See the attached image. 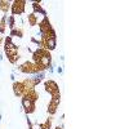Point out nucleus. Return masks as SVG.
I'll return each instance as SVG.
<instances>
[{"label":"nucleus","instance_id":"nucleus-16","mask_svg":"<svg viewBox=\"0 0 129 129\" xmlns=\"http://www.w3.org/2000/svg\"><path fill=\"white\" fill-rule=\"evenodd\" d=\"M52 121H53V116L49 115V117L45 121L39 123V129H50L52 128Z\"/></svg>","mask_w":129,"mask_h":129},{"label":"nucleus","instance_id":"nucleus-9","mask_svg":"<svg viewBox=\"0 0 129 129\" xmlns=\"http://www.w3.org/2000/svg\"><path fill=\"white\" fill-rule=\"evenodd\" d=\"M21 103H22V107H23V110L27 115H31V114H34L35 110H36V102L34 101H31V100H27V98H22L21 100Z\"/></svg>","mask_w":129,"mask_h":129},{"label":"nucleus","instance_id":"nucleus-6","mask_svg":"<svg viewBox=\"0 0 129 129\" xmlns=\"http://www.w3.org/2000/svg\"><path fill=\"white\" fill-rule=\"evenodd\" d=\"M26 2L25 0H14L13 3H10V13L13 17L16 16H21L25 13L26 10Z\"/></svg>","mask_w":129,"mask_h":129},{"label":"nucleus","instance_id":"nucleus-13","mask_svg":"<svg viewBox=\"0 0 129 129\" xmlns=\"http://www.w3.org/2000/svg\"><path fill=\"white\" fill-rule=\"evenodd\" d=\"M27 22H28V26L30 27H34V26H36V25H39V17H38V14H35V13H30L28 16H27Z\"/></svg>","mask_w":129,"mask_h":129},{"label":"nucleus","instance_id":"nucleus-15","mask_svg":"<svg viewBox=\"0 0 129 129\" xmlns=\"http://www.w3.org/2000/svg\"><path fill=\"white\" fill-rule=\"evenodd\" d=\"M10 38L12 36H16V38H23V28L22 27H14L13 30H10Z\"/></svg>","mask_w":129,"mask_h":129},{"label":"nucleus","instance_id":"nucleus-12","mask_svg":"<svg viewBox=\"0 0 129 129\" xmlns=\"http://www.w3.org/2000/svg\"><path fill=\"white\" fill-rule=\"evenodd\" d=\"M31 7H32V10H34L32 13H35V14H43V17H47V12H45L44 9H43V7H41L40 3L34 2Z\"/></svg>","mask_w":129,"mask_h":129},{"label":"nucleus","instance_id":"nucleus-14","mask_svg":"<svg viewBox=\"0 0 129 129\" xmlns=\"http://www.w3.org/2000/svg\"><path fill=\"white\" fill-rule=\"evenodd\" d=\"M10 10V3L7 0H0V12L4 16H7V13Z\"/></svg>","mask_w":129,"mask_h":129},{"label":"nucleus","instance_id":"nucleus-2","mask_svg":"<svg viewBox=\"0 0 129 129\" xmlns=\"http://www.w3.org/2000/svg\"><path fill=\"white\" fill-rule=\"evenodd\" d=\"M4 53L8 58V62L12 63V64H16L21 56H19V48L12 41V38L10 36H7L5 38V41H4Z\"/></svg>","mask_w":129,"mask_h":129},{"label":"nucleus","instance_id":"nucleus-1","mask_svg":"<svg viewBox=\"0 0 129 129\" xmlns=\"http://www.w3.org/2000/svg\"><path fill=\"white\" fill-rule=\"evenodd\" d=\"M32 62H34L38 69L39 72L43 74L47 70H49L52 67V54L50 52L41 49V48H36L34 52H32Z\"/></svg>","mask_w":129,"mask_h":129},{"label":"nucleus","instance_id":"nucleus-11","mask_svg":"<svg viewBox=\"0 0 129 129\" xmlns=\"http://www.w3.org/2000/svg\"><path fill=\"white\" fill-rule=\"evenodd\" d=\"M22 98H27V100H31V101L36 102L40 98V93L38 92V89H30V90L25 92V94L22 95Z\"/></svg>","mask_w":129,"mask_h":129},{"label":"nucleus","instance_id":"nucleus-7","mask_svg":"<svg viewBox=\"0 0 129 129\" xmlns=\"http://www.w3.org/2000/svg\"><path fill=\"white\" fill-rule=\"evenodd\" d=\"M23 83L26 90L30 89H36V87L41 83V76H35V78H25L23 80H21Z\"/></svg>","mask_w":129,"mask_h":129},{"label":"nucleus","instance_id":"nucleus-4","mask_svg":"<svg viewBox=\"0 0 129 129\" xmlns=\"http://www.w3.org/2000/svg\"><path fill=\"white\" fill-rule=\"evenodd\" d=\"M18 70L22 74H26V75H38V74H40L38 66L32 61H25L23 63H21L18 66Z\"/></svg>","mask_w":129,"mask_h":129},{"label":"nucleus","instance_id":"nucleus-5","mask_svg":"<svg viewBox=\"0 0 129 129\" xmlns=\"http://www.w3.org/2000/svg\"><path fill=\"white\" fill-rule=\"evenodd\" d=\"M44 89L47 93H49L50 95V98H54V97H61V90H59V87H58V84L54 81V80H47L44 83Z\"/></svg>","mask_w":129,"mask_h":129},{"label":"nucleus","instance_id":"nucleus-8","mask_svg":"<svg viewBox=\"0 0 129 129\" xmlns=\"http://www.w3.org/2000/svg\"><path fill=\"white\" fill-rule=\"evenodd\" d=\"M59 103H61V97H54V98H50L49 100V103H48V109H47V112L48 115L53 116L57 110H58V107H59Z\"/></svg>","mask_w":129,"mask_h":129},{"label":"nucleus","instance_id":"nucleus-18","mask_svg":"<svg viewBox=\"0 0 129 129\" xmlns=\"http://www.w3.org/2000/svg\"><path fill=\"white\" fill-rule=\"evenodd\" d=\"M54 129H63V128H62V126H59V125H57V126H56Z\"/></svg>","mask_w":129,"mask_h":129},{"label":"nucleus","instance_id":"nucleus-3","mask_svg":"<svg viewBox=\"0 0 129 129\" xmlns=\"http://www.w3.org/2000/svg\"><path fill=\"white\" fill-rule=\"evenodd\" d=\"M39 32H40V36H52V38L57 36L48 17H43V19L39 22Z\"/></svg>","mask_w":129,"mask_h":129},{"label":"nucleus","instance_id":"nucleus-19","mask_svg":"<svg viewBox=\"0 0 129 129\" xmlns=\"http://www.w3.org/2000/svg\"><path fill=\"white\" fill-rule=\"evenodd\" d=\"M2 43H3V38H2V35H0V45H2Z\"/></svg>","mask_w":129,"mask_h":129},{"label":"nucleus","instance_id":"nucleus-17","mask_svg":"<svg viewBox=\"0 0 129 129\" xmlns=\"http://www.w3.org/2000/svg\"><path fill=\"white\" fill-rule=\"evenodd\" d=\"M7 21H8V16H3L2 18H0V35H4L5 34Z\"/></svg>","mask_w":129,"mask_h":129},{"label":"nucleus","instance_id":"nucleus-10","mask_svg":"<svg viewBox=\"0 0 129 129\" xmlns=\"http://www.w3.org/2000/svg\"><path fill=\"white\" fill-rule=\"evenodd\" d=\"M12 88H13V93H14V95H16V97H21V98H22V95H23L25 92H26V88H25L23 83L21 81V80L14 81Z\"/></svg>","mask_w":129,"mask_h":129}]
</instances>
